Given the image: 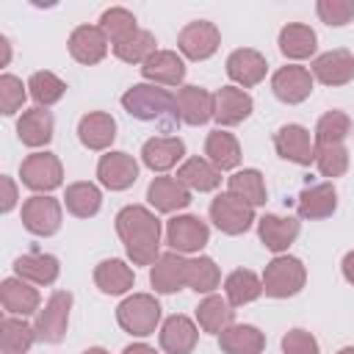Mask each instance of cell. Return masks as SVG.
I'll return each mask as SVG.
<instances>
[{"label": "cell", "instance_id": "7dc6e473", "mask_svg": "<svg viewBox=\"0 0 354 354\" xmlns=\"http://www.w3.org/2000/svg\"><path fill=\"white\" fill-rule=\"evenodd\" d=\"M25 88H28V86H22V80L14 77V75H3V77H0V111H3L6 116H14V113L22 108V102H25Z\"/></svg>", "mask_w": 354, "mask_h": 354}, {"label": "cell", "instance_id": "816d5d0a", "mask_svg": "<svg viewBox=\"0 0 354 354\" xmlns=\"http://www.w3.org/2000/svg\"><path fill=\"white\" fill-rule=\"evenodd\" d=\"M122 354H158L152 346H147V343H133V346H127Z\"/></svg>", "mask_w": 354, "mask_h": 354}, {"label": "cell", "instance_id": "f1b7e54d", "mask_svg": "<svg viewBox=\"0 0 354 354\" xmlns=\"http://www.w3.org/2000/svg\"><path fill=\"white\" fill-rule=\"evenodd\" d=\"M218 346L224 354H263L266 335L252 324H232L218 335Z\"/></svg>", "mask_w": 354, "mask_h": 354}, {"label": "cell", "instance_id": "44dd1931", "mask_svg": "<svg viewBox=\"0 0 354 354\" xmlns=\"http://www.w3.org/2000/svg\"><path fill=\"white\" fill-rule=\"evenodd\" d=\"M313 77L324 86H346L354 80V55L348 50H329L313 61Z\"/></svg>", "mask_w": 354, "mask_h": 354}, {"label": "cell", "instance_id": "f35d334b", "mask_svg": "<svg viewBox=\"0 0 354 354\" xmlns=\"http://www.w3.org/2000/svg\"><path fill=\"white\" fill-rule=\"evenodd\" d=\"M113 53H116V58L119 61H124V64H147L158 50H155V36L149 33V30H133L130 36H124L122 41H116L113 44Z\"/></svg>", "mask_w": 354, "mask_h": 354}, {"label": "cell", "instance_id": "52a82bcc", "mask_svg": "<svg viewBox=\"0 0 354 354\" xmlns=\"http://www.w3.org/2000/svg\"><path fill=\"white\" fill-rule=\"evenodd\" d=\"M22 185H28L36 194H47L64 183V166L53 152H33L19 166Z\"/></svg>", "mask_w": 354, "mask_h": 354}, {"label": "cell", "instance_id": "ac0fdd59", "mask_svg": "<svg viewBox=\"0 0 354 354\" xmlns=\"http://www.w3.org/2000/svg\"><path fill=\"white\" fill-rule=\"evenodd\" d=\"M185 271H188V260L180 252H163L149 271V282L158 293H177L185 285Z\"/></svg>", "mask_w": 354, "mask_h": 354}, {"label": "cell", "instance_id": "5bb4252c", "mask_svg": "<svg viewBox=\"0 0 354 354\" xmlns=\"http://www.w3.org/2000/svg\"><path fill=\"white\" fill-rule=\"evenodd\" d=\"M252 108H254L252 97L238 86H221L213 94V119L221 127H232V124L243 122L252 113Z\"/></svg>", "mask_w": 354, "mask_h": 354}, {"label": "cell", "instance_id": "ba28073f", "mask_svg": "<svg viewBox=\"0 0 354 354\" xmlns=\"http://www.w3.org/2000/svg\"><path fill=\"white\" fill-rule=\"evenodd\" d=\"M22 224L28 232L47 238L55 235L61 230V202L47 196V194H36L30 199L22 202Z\"/></svg>", "mask_w": 354, "mask_h": 354}, {"label": "cell", "instance_id": "4fadbf2b", "mask_svg": "<svg viewBox=\"0 0 354 354\" xmlns=\"http://www.w3.org/2000/svg\"><path fill=\"white\" fill-rule=\"evenodd\" d=\"M97 177L108 191H124L138 180V163L127 152H105L97 163Z\"/></svg>", "mask_w": 354, "mask_h": 354}, {"label": "cell", "instance_id": "603a6c76", "mask_svg": "<svg viewBox=\"0 0 354 354\" xmlns=\"http://www.w3.org/2000/svg\"><path fill=\"white\" fill-rule=\"evenodd\" d=\"M147 199L158 213H174L191 205V191L174 177H155L147 188Z\"/></svg>", "mask_w": 354, "mask_h": 354}, {"label": "cell", "instance_id": "bcb514c9", "mask_svg": "<svg viewBox=\"0 0 354 354\" xmlns=\"http://www.w3.org/2000/svg\"><path fill=\"white\" fill-rule=\"evenodd\" d=\"M315 11H318L321 22L340 28V25H348L354 19V0H318Z\"/></svg>", "mask_w": 354, "mask_h": 354}, {"label": "cell", "instance_id": "8992f818", "mask_svg": "<svg viewBox=\"0 0 354 354\" xmlns=\"http://www.w3.org/2000/svg\"><path fill=\"white\" fill-rule=\"evenodd\" d=\"M210 221L224 235H241L254 224V207L227 191L210 202Z\"/></svg>", "mask_w": 354, "mask_h": 354}, {"label": "cell", "instance_id": "1f68e13d", "mask_svg": "<svg viewBox=\"0 0 354 354\" xmlns=\"http://www.w3.org/2000/svg\"><path fill=\"white\" fill-rule=\"evenodd\" d=\"M196 321L202 326V332H210V335H221L227 326L235 324V310L227 299L210 293L205 296L199 304H196Z\"/></svg>", "mask_w": 354, "mask_h": 354}, {"label": "cell", "instance_id": "cb8c5ba5", "mask_svg": "<svg viewBox=\"0 0 354 354\" xmlns=\"http://www.w3.org/2000/svg\"><path fill=\"white\" fill-rule=\"evenodd\" d=\"M257 235H260V241H263L266 249H271V252H285V249L299 238V218L266 213V216L257 221Z\"/></svg>", "mask_w": 354, "mask_h": 354}, {"label": "cell", "instance_id": "7a4b0ae2", "mask_svg": "<svg viewBox=\"0 0 354 354\" xmlns=\"http://www.w3.org/2000/svg\"><path fill=\"white\" fill-rule=\"evenodd\" d=\"M122 105L133 119L155 122V119H177V97L169 88L155 83H136L122 94Z\"/></svg>", "mask_w": 354, "mask_h": 354}, {"label": "cell", "instance_id": "ee69618b", "mask_svg": "<svg viewBox=\"0 0 354 354\" xmlns=\"http://www.w3.org/2000/svg\"><path fill=\"white\" fill-rule=\"evenodd\" d=\"M100 28H102V33L111 39V44H116V41H122L124 36H130L133 30H138V28H136V17H133L127 8H119V6L102 11Z\"/></svg>", "mask_w": 354, "mask_h": 354}, {"label": "cell", "instance_id": "11a10c76", "mask_svg": "<svg viewBox=\"0 0 354 354\" xmlns=\"http://www.w3.org/2000/svg\"><path fill=\"white\" fill-rule=\"evenodd\" d=\"M337 354H354V346H346V348H340Z\"/></svg>", "mask_w": 354, "mask_h": 354}, {"label": "cell", "instance_id": "ab89813d", "mask_svg": "<svg viewBox=\"0 0 354 354\" xmlns=\"http://www.w3.org/2000/svg\"><path fill=\"white\" fill-rule=\"evenodd\" d=\"M218 282H221V271H218V266H216L213 257L199 254V257H191V260H188L185 285H188L191 290H196V293H207V296H210V293L218 288Z\"/></svg>", "mask_w": 354, "mask_h": 354}, {"label": "cell", "instance_id": "4dcf8cb0", "mask_svg": "<svg viewBox=\"0 0 354 354\" xmlns=\"http://www.w3.org/2000/svg\"><path fill=\"white\" fill-rule=\"evenodd\" d=\"M14 271H17L19 279H25V282H30V285H53V282L58 279L61 266H58V257L33 252V254L17 257V260H14Z\"/></svg>", "mask_w": 354, "mask_h": 354}, {"label": "cell", "instance_id": "f546056e", "mask_svg": "<svg viewBox=\"0 0 354 354\" xmlns=\"http://www.w3.org/2000/svg\"><path fill=\"white\" fill-rule=\"evenodd\" d=\"M53 113L47 108H30L17 119V136L25 147H44L53 138Z\"/></svg>", "mask_w": 354, "mask_h": 354}, {"label": "cell", "instance_id": "484cf974", "mask_svg": "<svg viewBox=\"0 0 354 354\" xmlns=\"http://www.w3.org/2000/svg\"><path fill=\"white\" fill-rule=\"evenodd\" d=\"M177 113L185 124H205L207 119H213V94L199 86H183L177 91Z\"/></svg>", "mask_w": 354, "mask_h": 354}, {"label": "cell", "instance_id": "b9f144b4", "mask_svg": "<svg viewBox=\"0 0 354 354\" xmlns=\"http://www.w3.org/2000/svg\"><path fill=\"white\" fill-rule=\"evenodd\" d=\"M28 91H30V97L36 100V108H50V105H55V102L64 97L66 83H64L58 75L41 69V72H33V75H30Z\"/></svg>", "mask_w": 354, "mask_h": 354}, {"label": "cell", "instance_id": "d6a6232c", "mask_svg": "<svg viewBox=\"0 0 354 354\" xmlns=\"http://www.w3.org/2000/svg\"><path fill=\"white\" fill-rule=\"evenodd\" d=\"M318 47V36L310 25H301V22H290L279 30V50L285 58H293V61H301V58H310Z\"/></svg>", "mask_w": 354, "mask_h": 354}, {"label": "cell", "instance_id": "c3c4849f", "mask_svg": "<svg viewBox=\"0 0 354 354\" xmlns=\"http://www.w3.org/2000/svg\"><path fill=\"white\" fill-rule=\"evenodd\" d=\"M282 354H321V348L307 329H290L282 337Z\"/></svg>", "mask_w": 354, "mask_h": 354}, {"label": "cell", "instance_id": "83f0119b", "mask_svg": "<svg viewBox=\"0 0 354 354\" xmlns=\"http://www.w3.org/2000/svg\"><path fill=\"white\" fill-rule=\"evenodd\" d=\"M94 285L108 296H122L136 285V274L124 260H102L94 268Z\"/></svg>", "mask_w": 354, "mask_h": 354}, {"label": "cell", "instance_id": "6da1fadb", "mask_svg": "<svg viewBox=\"0 0 354 354\" xmlns=\"http://www.w3.org/2000/svg\"><path fill=\"white\" fill-rule=\"evenodd\" d=\"M116 232L133 266H152L160 257V218L144 205H127L116 213Z\"/></svg>", "mask_w": 354, "mask_h": 354}, {"label": "cell", "instance_id": "db71d44e", "mask_svg": "<svg viewBox=\"0 0 354 354\" xmlns=\"http://www.w3.org/2000/svg\"><path fill=\"white\" fill-rule=\"evenodd\" d=\"M83 354H108V351H105V348H100V346H94V348H86Z\"/></svg>", "mask_w": 354, "mask_h": 354}, {"label": "cell", "instance_id": "4316f807", "mask_svg": "<svg viewBox=\"0 0 354 354\" xmlns=\"http://www.w3.org/2000/svg\"><path fill=\"white\" fill-rule=\"evenodd\" d=\"M144 80L149 83H160V86H180L185 77V64L177 53L171 50H158L144 66H141Z\"/></svg>", "mask_w": 354, "mask_h": 354}, {"label": "cell", "instance_id": "7bdbcfd3", "mask_svg": "<svg viewBox=\"0 0 354 354\" xmlns=\"http://www.w3.org/2000/svg\"><path fill=\"white\" fill-rule=\"evenodd\" d=\"M351 133V119L343 111H329L318 119L315 124V147L321 144H343L346 136Z\"/></svg>", "mask_w": 354, "mask_h": 354}, {"label": "cell", "instance_id": "60d3db41", "mask_svg": "<svg viewBox=\"0 0 354 354\" xmlns=\"http://www.w3.org/2000/svg\"><path fill=\"white\" fill-rule=\"evenodd\" d=\"M227 188H230V194H235L238 199L249 202L252 207L254 205H266V183H263V174L257 169H241V171H235L227 180Z\"/></svg>", "mask_w": 354, "mask_h": 354}, {"label": "cell", "instance_id": "ffe728a7", "mask_svg": "<svg viewBox=\"0 0 354 354\" xmlns=\"http://www.w3.org/2000/svg\"><path fill=\"white\" fill-rule=\"evenodd\" d=\"M0 301L6 307L8 315H17V318H25V315H33L39 313V290L33 285H28L25 279L19 277H8L3 279L0 285Z\"/></svg>", "mask_w": 354, "mask_h": 354}, {"label": "cell", "instance_id": "7402d4cb", "mask_svg": "<svg viewBox=\"0 0 354 354\" xmlns=\"http://www.w3.org/2000/svg\"><path fill=\"white\" fill-rule=\"evenodd\" d=\"M77 138L86 149H108L116 138V119L105 111H91L77 122Z\"/></svg>", "mask_w": 354, "mask_h": 354}, {"label": "cell", "instance_id": "277c9868", "mask_svg": "<svg viewBox=\"0 0 354 354\" xmlns=\"http://www.w3.org/2000/svg\"><path fill=\"white\" fill-rule=\"evenodd\" d=\"M119 326L133 337H147L160 324V304L149 293H133L116 307Z\"/></svg>", "mask_w": 354, "mask_h": 354}, {"label": "cell", "instance_id": "5b68a950", "mask_svg": "<svg viewBox=\"0 0 354 354\" xmlns=\"http://www.w3.org/2000/svg\"><path fill=\"white\" fill-rule=\"evenodd\" d=\"M69 310H72V293L69 290H55L47 304L36 313V340L41 343H61L66 337L69 326Z\"/></svg>", "mask_w": 354, "mask_h": 354}, {"label": "cell", "instance_id": "9c48e42d", "mask_svg": "<svg viewBox=\"0 0 354 354\" xmlns=\"http://www.w3.org/2000/svg\"><path fill=\"white\" fill-rule=\"evenodd\" d=\"M207 241H210V230L199 216H174L166 221V243L171 246V252L191 254L205 249Z\"/></svg>", "mask_w": 354, "mask_h": 354}, {"label": "cell", "instance_id": "e0dca14e", "mask_svg": "<svg viewBox=\"0 0 354 354\" xmlns=\"http://www.w3.org/2000/svg\"><path fill=\"white\" fill-rule=\"evenodd\" d=\"M185 155V144L177 136H155L141 147V160L152 171H169Z\"/></svg>", "mask_w": 354, "mask_h": 354}, {"label": "cell", "instance_id": "9a60e30c", "mask_svg": "<svg viewBox=\"0 0 354 354\" xmlns=\"http://www.w3.org/2000/svg\"><path fill=\"white\" fill-rule=\"evenodd\" d=\"M108 53V36L102 33L100 25H80L72 30L69 36V55L77 61V64H100Z\"/></svg>", "mask_w": 354, "mask_h": 354}, {"label": "cell", "instance_id": "d590c367", "mask_svg": "<svg viewBox=\"0 0 354 354\" xmlns=\"http://www.w3.org/2000/svg\"><path fill=\"white\" fill-rule=\"evenodd\" d=\"M224 293L232 307H243V304L254 301L257 296H263V279L249 268H235L224 279Z\"/></svg>", "mask_w": 354, "mask_h": 354}, {"label": "cell", "instance_id": "836d02e7", "mask_svg": "<svg viewBox=\"0 0 354 354\" xmlns=\"http://www.w3.org/2000/svg\"><path fill=\"white\" fill-rule=\"evenodd\" d=\"M205 155L207 160L218 169V171H230L241 163V144L232 133L227 130H213L207 133V141H205Z\"/></svg>", "mask_w": 354, "mask_h": 354}, {"label": "cell", "instance_id": "d6986e66", "mask_svg": "<svg viewBox=\"0 0 354 354\" xmlns=\"http://www.w3.org/2000/svg\"><path fill=\"white\" fill-rule=\"evenodd\" d=\"M199 340L196 324L188 315H169L160 326V348L166 354H191Z\"/></svg>", "mask_w": 354, "mask_h": 354}, {"label": "cell", "instance_id": "f5cc1de1", "mask_svg": "<svg viewBox=\"0 0 354 354\" xmlns=\"http://www.w3.org/2000/svg\"><path fill=\"white\" fill-rule=\"evenodd\" d=\"M0 44H3V64H8V41L0 39Z\"/></svg>", "mask_w": 354, "mask_h": 354}, {"label": "cell", "instance_id": "8fae6325", "mask_svg": "<svg viewBox=\"0 0 354 354\" xmlns=\"http://www.w3.org/2000/svg\"><path fill=\"white\" fill-rule=\"evenodd\" d=\"M313 72L304 69V66H296V64H288V66H279L271 77V88H274V97L285 105H299L304 102L310 94H313Z\"/></svg>", "mask_w": 354, "mask_h": 354}, {"label": "cell", "instance_id": "2e32d148", "mask_svg": "<svg viewBox=\"0 0 354 354\" xmlns=\"http://www.w3.org/2000/svg\"><path fill=\"white\" fill-rule=\"evenodd\" d=\"M266 72H268V64H266V58L257 50L241 47V50H232L230 58H227V75H230V80H235L243 88L257 86L266 77Z\"/></svg>", "mask_w": 354, "mask_h": 354}, {"label": "cell", "instance_id": "7c38bea8", "mask_svg": "<svg viewBox=\"0 0 354 354\" xmlns=\"http://www.w3.org/2000/svg\"><path fill=\"white\" fill-rule=\"evenodd\" d=\"M274 149L279 158L293 160L299 166L315 163V141H313L310 130L301 124H282L274 133Z\"/></svg>", "mask_w": 354, "mask_h": 354}, {"label": "cell", "instance_id": "e575fe53", "mask_svg": "<svg viewBox=\"0 0 354 354\" xmlns=\"http://www.w3.org/2000/svg\"><path fill=\"white\" fill-rule=\"evenodd\" d=\"M177 180L188 188V191H213L221 183V171L207 160V158H188L183 160V166L177 169Z\"/></svg>", "mask_w": 354, "mask_h": 354}, {"label": "cell", "instance_id": "f907efd6", "mask_svg": "<svg viewBox=\"0 0 354 354\" xmlns=\"http://www.w3.org/2000/svg\"><path fill=\"white\" fill-rule=\"evenodd\" d=\"M340 268H343V277H346V282H351V285H354V249H351V252H346V257H343Z\"/></svg>", "mask_w": 354, "mask_h": 354}, {"label": "cell", "instance_id": "30bf717a", "mask_svg": "<svg viewBox=\"0 0 354 354\" xmlns=\"http://www.w3.org/2000/svg\"><path fill=\"white\" fill-rule=\"evenodd\" d=\"M218 44H221V33H218V28H216L213 22H207V19L188 22V25L180 30V36H177L180 53H183L185 58H191V61H205V58H210V55L218 50Z\"/></svg>", "mask_w": 354, "mask_h": 354}, {"label": "cell", "instance_id": "74e56055", "mask_svg": "<svg viewBox=\"0 0 354 354\" xmlns=\"http://www.w3.org/2000/svg\"><path fill=\"white\" fill-rule=\"evenodd\" d=\"M64 205H66V210L72 213V216H77V218H91V216H97V210H100V205H102V194H100V188L94 185V183H72V185H66V194H64Z\"/></svg>", "mask_w": 354, "mask_h": 354}, {"label": "cell", "instance_id": "d4e9b609", "mask_svg": "<svg viewBox=\"0 0 354 354\" xmlns=\"http://www.w3.org/2000/svg\"><path fill=\"white\" fill-rule=\"evenodd\" d=\"M337 207V191L332 183H318V185H307L301 194H299V202H296V210L301 218H310V221H318V218H326L332 216Z\"/></svg>", "mask_w": 354, "mask_h": 354}, {"label": "cell", "instance_id": "681fc988", "mask_svg": "<svg viewBox=\"0 0 354 354\" xmlns=\"http://www.w3.org/2000/svg\"><path fill=\"white\" fill-rule=\"evenodd\" d=\"M3 213H8V210H14V205H17V185H14V180L11 177H3Z\"/></svg>", "mask_w": 354, "mask_h": 354}, {"label": "cell", "instance_id": "f6af8a7d", "mask_svg": "<svg viewBox=\"0 0 354 354\" xmlns=\"http://www.w3.org/2000/svg\"><path fill=\"white\" fill-rule=\"evenodd\" d=\"M315 166L324 177H340L348 169V149L343 144H321L315 147Z\"/></svg>", "mask_w": 354, "mask_h": 354}, {"label": "cell", "instance_id": "8d00e7d4", "mask_svg": "<svg viewBox=\"0 0 354 354\" xmlns=\"http://www.w3.org/2000/svg\"><path fill=\"white\" fill-rule=\"evenodd\" d=\"M36 340V329L25 324V318L6 315L0 321V351L3 354H28Z\"/></svg>", "mask_w": 354, "mask_h": 354}, {"label": "cell", "instance_id": "3957f363", "mask_svg": "<svg viewBox=\"0 0 354 354\" xmlns=\"http://www.w3.org/2000/svg\"><path fill=\"white\" fill-rule=\"evenodd\" d=\"M307 282L304 263L290 254H277L266 271H263V293L271 299H288L296 296Z\"/></svg>", "mask_w": 354, "mask_h": 354}]
</instances>
